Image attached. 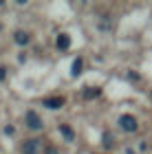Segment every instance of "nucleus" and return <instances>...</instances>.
Returning a JSON list of instances; mask_svg holds the SVG:
<instances>
[{
    "label": "nucleus",
    "mask_w": 152,
    "mask_h": 154,
    "mask_svg": "<svg viewBox=\"0 0 152 154\" xmlns=\"http://www.w3.org/2000/svg\"><path fill=\"white\" fill-rule=\"evenodd\" d=\"M44 106L49 110H60L64 106V97H49V99H44Z\"/></svg>",
    "instance_id": "20e7f679"
},
{
    "label": "nucleus",
    "mask_w": 152,
    "mask_h": 154,
    "mask_svg": "<svg viewBox=\"0 0 152 154\" xmlns=\"http://www.w3.org/2000/svg\"><path fill=\"white\" fill-rule=\"evenodd\" d=\"M97 95H99L97 88H86V90H84V97H86V99H93V97H97Z\"/></svg>",
    "instance_id": "1a4fd4ad"
},
{
    "label": "nucleus",
    "mask_w": 152,
    "mask_h": 154,
    "mask_svg": "<svg viewBox=\"0 0 152 154\" xmlns=\"http://www.w3.org/2000/svg\"><path fill=\"white\" fill-rule=\"evenodd\" d=\"M44 154H57V148H51V145H49V148L44 150Z\"/></svg>",
    "instance_id": "9d476101"
},
{
    "label": "nucleus",
    "mask_w": 152,
    "mask_h": 154,
    "mask_svg": "<svg viewBox=\"0 0 152 154\" xmlns=\"http://www.w3.org/2000/svg\"><path fill=\"white\" fill-rule=\"evenodd\" d=\"M13 38H16V42H18V44H22V46L29 44V33H26V31H18Z\"/></svg>",
    "instance_id": "0eeeda50"
},
{
    "label": "nucleus",
    "mask_w": 152,
    "mask_h": 154,
    "mask_svg": "<svg viewBox=\"0 0 152 154\" xmlns=\"http://www.w3.org/2000/svg\"><path fill=\"white\" fill-rule=\"evenodd\" d=\"M5 75H7V68H0V82L5 79Z\"/></svg>",
    "instance_id": "9b49d317"
},
{
    "label": "nucleus",
    "mask_w": 152,
    "mask_h": 154,
    "mask_svg": "<svg viewBox=\"0 0 152 154\" xmlns=\"http://www.w3.org/2000/svg\"><path fill=\"white\" fill-rule=\"evenodd\" d=\"M71 73H73V77H77V75L82 73V60H79V57L73 62V68H71Z\"/></svg>",
    "instance_id": "6e6552de"
},
{
    "label": "nucleus",
    "mask_w": 152,
    "mask_h": 154,
    "mask_svg": "<svg viewBox=\"0 0 152 154\" xmlns=\"http://www.w3.org/2000/svg\"><path fill=\"white\" fill-rule=\"evenodd\" d=\"M26 125H29L31 130H40V128H42V119H40V115L33 112V110H29V112H26Z\"/></svg>",
    "instance_id": "f03ea898"
},
{
    "label": "nucleus",
    "mask_w": 152,
    "mask_h": 154,
    "mask_svg": "<svg viewBox=\"0 0 152 154\" xmlns=\"http://www.w3.org/2000/svg\"><path fill=\"white\" fill-rule=\"evenodd\" d=\"M38 148H40L38 139H26V141H22V154H38Z\"/></svg>",
    "instance_id": "7ed1b4c3"
},
{
    "label": "nucleus",
    "mask_w": 152,
    "mask_h": 154,
    "mask_svg": "<svg viewBox=\"0 0 152 154\" xmlns=\"http://www.w3.org/2000/svg\"><path fill=\"white\" fill-rule=\"evenodd\" d=\"M68 46H71V38H68L66 33H60V35H57V48H62V51H66Z\"/></svg>",
    "instance_id": "39448f33"
},
{
    "label": "nucleus",
    "mask_w": 152,
    "mask_h": 154,
    "mask_svg": "<svg viewBox=\"0 0 152 154\" xmlns=\"http://www.w3.org/2000/svg\"><path fill=\"white\" fill-rule=\"evenodd\" d=\"M60 132H62V137H64L66 141H73L75 139V132H73L71 125H60Z\"/></svg>",
    "instance_id": "423d86ee"
},
{
    "label": "nucleus",
    "mask_w": 152,
    "mask_h": 154,
    "mask_svg": "<svg viewBox=\"0 0 152 154\" xmlns=\"http://www.w3.org/2000/svg\"><path fill=\"white\" fill-rule=\"evenodd\" d=\"M119 125H121V130H126V132H135L137 130V119L132 115H121Z\"/></svg>",
    "instance_id": "f257e3e1"
}]
</instances>
